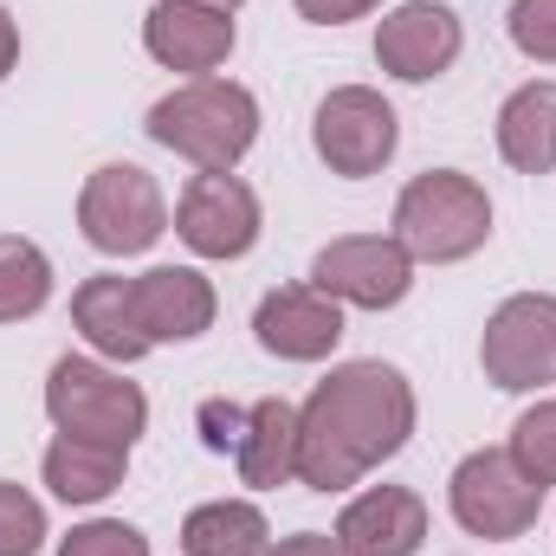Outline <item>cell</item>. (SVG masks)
<instances>
[{
  "instance_id": "6da1fadb",
  "label": "cell",
  "mask_w": 556,
  "mask_h": 556,
  "mask_svg": "<svg viewBox=\"0 0 556 556\" xmlns=\"http://www.w3.org/2000/svg\"><path fill=\"white\" fill-rule=\"evenodd\" d=\"M415 433V389L395 363H337L298 408V479L343 492L395 459Z\"/></svg>"
},
{
  "instance_id": "7a4b0ae2",
  "label": "cell",
  "mask_w": 556,
  "mask_h": 556,
  "mask_svg": "<svg viewBox=\"0 0 556 556\" xmlns=\"http://www.w3.org/2000/svg\"><path fill=\"white\" fill-rule=\"evenodd\" d=\"M142 130L194 168H240V155L260 142V98L233 78H188L149 104Z\"/></svg>"
},
{
  "instance_id": "3957f363",
  "label": "cell",
  "mask_w": 556,
  "mask_h": 556,
  "mask_svg": "<svg viewBox=\"0 0 556 556\" xmlns=\"http://www.w3.org/2000/svg\"><path fill=\"white\" fill-rule=\"evenodd\" d=\"M395 240L408 247L415 266H453L472 260L492 240V201L472 175L459 168H427L395 201Z\"/></svg>"
},
{
  "instance_id": "277c9868",
  "label": "cell",
  "mask_w": 556,
  "mask_h": 556,
  "mask_svg": "<svg viewBox=\"0 0 556 556\" xmlns=\"http://www.w3.org/2000/svg\"><path fill=\"white\" fill-rule=\"evenodd\" d=\"M46 415L59 433L78 440H111V446H137L149 427V402L137 382H124L117 369L91 363V356H59L46 376Z\"/></svg>"
},
{
  "instance_id": "5b68a950",
  "label": "cell",
  "mask_w": 556,
  "mask_h": 556,
  "mask_svg": "<svg viewBox=\"0 0 556 556\" xmlns=\"http://www.w3.org/2000/svg\"><path fill=\"white\" fill-rule=\"evenodd\" d=\"M446 505H453V518H459L466 538L511 544V538H525V531L538 525V511H544V485H531L505 446H479V453H466V459L453 466V479H446Z\"/></svg>"
},
{
  "instance_id": "8992f818",
  "label": "cell",
  "mask_w": 556,
  "mask_h": 556,
  "mask_svg": "<svg viewBox=\"0 0 556 556\" xmlns=\"http://www.w3.org/2000/svg\"><path fill=\"white\" fill-rule=\"evenodd\" d=\"M78 233L111 260L149 253L168 233V201H162L155 175L137 162H104L78 194Z\"/></svg>"
},
{
  "instance_id": "52a82bcc",
  "label": "cell",
  "mask_w": 556,
  "mask_h": 556,
  "mask_svg": "<svg viewBox=\"0 0 556 556\" xmlns=\"http://www.w3.org/2000/svg\"><path fill=\"white\" fill-rule=\"evenodd\" d=\"M479 369L505 395H538L556 382V298L551 291H518L485 317L479 337Z\"/></svg>"
},
{
  "instance_id": "ba28073f",
  "label": "cell",
  "mask_w": 556,
  "mask_h": 556,
  "mask_svg": "<svg viewBox=\"0 0 556 556\" xmlns=\"http://www.w3.org/2000/svg\"><path fill=\"white\" fill-rule=\"evenodd\" d=\"M311 142H317V155H324L330 175L363 181V175H382V168L395 162L402 124H395V111H389L382 91H369V85H337V91L317 104V117H311Z\"/></svg>"
},
{
  "instance_id": "9c48e42d",
  "label": "cell",
  "mask_w": 556,
  "mask_h": 556,
  "mask_svg": "<svg viewBox=\"0 0 556 556\" xmlns=\"http://www.w3.org/2000/svg\"><path fill=\"white\" fill-rule=\"evenodd\" d=\"M311 285L356 311H395L415 291V260L395 233H350L311 260Z\"/></svg>"
},
{
  "instance_id": "30bf717a",
  "label": "cell",
  "mask_w": 556,
  "mask_h": 556,
  "mask_svg": "<svg viewBox=\"0 0 556 556\" xmlns=\"http://www.w3.org/2000/svg\"><path fill=\"white\" fill-rule=\"evenodd\" d=\"M175 233L201 260H247L260 247V194L233 168H201L175 201Z\"/></svg>"
},
{
  "instance_id": "8fae6325",
  "label": "cell",
  "mask_w": 556,
  "mask_h": 556,
  "mask_svg": "<svg viewBox=\"0 0 556 556\" xmlns=\"http://www.w3.org/2000/svg\"><path fill=\"white\" fill-rule=\"evenodd\" d=\"M253 337L278 363H324L343 343V304L317 285H278L253 311Z\"/></svg>"
},
{
  "instance_id": "7c38bea8",
  "label": "cell",
  "mask_w": 556,
  "mask_h": 556,
  "mask_svg": "<svg viewBox=\"0 0 556 556\" xmlns=\"http://www.w3.org/2000/svg\"><path fill=\"white\" fill-rule=\"evenodd\" d=\"M459 46H466V33H459V13H453V7H440V0H408V7H395V13L382 20V33H376V65H382L389 78H402V85H427V78H440V72L459 59Z\"/></svg>"
},
{
  "instance_id": "4fadbf2b",
  "label": "cell",
  "mask_w": 556,
  "mask_h": 556,
  "mask_svg": "<svg viewBox=\"0 0 556 556\" xmlns=\"http://www.w3.org/2000/svg\"><path fill=\"white\" fill-rule=\"evenodd\" d=\"M142 46L155 65L188 72V78H214L233 59V13L214 7H188V0H155L142 20Z\"/></svg>"
},
{
  "instance_id": "5bb4252c",
  "label": "cell",
  "mask_w": 556,
  "mask_h": 556,
  "mask_svg": "<svg viewBox=\"0 0 556 556\" xmlns=\"http://www.w3.org/2000/svg\"><path fill=\"white\" fill-rule=\"evenodd\" d=\"M343 556H415L427 544V505L408 485H369L337 518Z\"/></svg>"
},
{
  "instance_id": "9a60e30c",
  "label": "cell",
  "mask_w": 556,
  "mask_h": 556,
  "mask_svg": "<svg viewBox=\"0 0 556 556\" xmlns=\"http://www.w3.org/2000/svg\"><path fill=\"white\" fill-rule=\"evenodd\" d=\"M214 285L194 273V266H149L137 278V317L149 343H194L214 330Z\"/></svg>"
},
{
  "instance_id": "2e32d148",
  "label": "cell",
  "mask_w": 556,
  "mask_h": 556,
  "mask_svg": "<svg viewBox=\"0 0 556 556\" xmlns=\"http://www.w3.org/2000/svg\"><path fill=\"white\" fill-rule=\"evenodd\" d=\"M72 324L85 330V343L111 363H142L155 343L142 337V317H137V278H117V273H98L72 291Z\"/></svg>"
},
{
  "instance_id": "e0dca14e",
  "label": "cell",
  "mask_w": 556,
  "mask_h": 556,
  "mask_svg": "<svg viewBox=\"0 0 556 556\" xmlns=\"http://www.w3.org/2000/svg\"><path fill=\"white\" fill-rule=\"evenodd\" d=\"M130 472V446H111V440H78V433H59L46 446V485L59 505H104Z\"/></svg>"
},
{
  "instance_id": "ac0fdd59",
  "label": "cell",
  "mask_w": 556,
  "mask_h": 556,
  "mask_svg": "<svg viewBox=\"0 0 556 556\" xmlns=\"http://www.w3.org/2000/svg\"><path fill=\"white\" fill-rule=\"evenodd\" d=\"M233 466H240V485L253 492H278L298 479V408L291 402H253L247 408V433L233 446Z\"/></svg>"
},
{
  "instance_id": "d6986e66",
  "label": "cell",
  "mask_w": 556,
  "mask_h": 556,
  "mask_svg": "<svg viewBox=\"0 0 556 556\" xmlns=\"http://www.w3.org/2000/svg\"><path fill=\"white\" fill-rule=\"evenodd\" d=\"M498 155L518 168V175H551L556 168V85L551 78H531L505 98L498 111Z\"/></svg>"
},
{
  "instance_id": "ffe728a7",
  "label": "cell",
  "mask_w": 556,
  "mask_h": 556,
  "mask_svg": "<svg viewBox=\"0 0 556 556\" xmlns=\"http://www.w3.org/2000/svg\"><path fill=\"white\" fill-rule=\"evenodd\" d=\"M181 551L188 556H266L273 525L253 498H207L181 518Z\"/></svg>"
},
{
  "instance_id": "44dd1931",
  "label": "cell",
  "mask_w": 556,
  "mask_h": 556,
  "mask_svg": "<svg viewBox=\"0 0 556 556\" xmlns=\"http://www.w3.org/2000/svg\"><path fill=\"white\" fill-rule=\"evenodd\" d=\"M52 298V260L20 240V233H0V324H20V317H39Z\"/></svg>"
},
{
  "instance_id": "7402d4cb",
  "label": "cell",
  "mask_w": 556,
  "mask_h": 556,
  "mask_svg": "<svg viewBox=\"0 0 556 556\" xmlns=\"http://www.w3.org/2000/svg\"><path fill=\"white\" fill-rule=\"evenodd\" d=\"M511 459H518V472L531 479V485H556V402H538V408H525L518 427H511V446H505Z\"/></svg>"
},
{
  "instance_id": "603a6c76",
  "label": "cell",
  "mask_w": 556,
  "mask_h": 556,
  "mask_svg": "<svg viewBox=\"0 0 556 556\" xmlns=\"http://www.w3.org/2000/svg\"><path fill=\"white\" fill-rule=\"evenodd\" d=\"M46 544V505L26 485L0 479V556H39Z\"/></svg>"
},
{
  "instance_id": "cb8c5ba5",
  "label": "cell",
  "mask_w": 556,
  "mask_h": 556,
  "mask_svg": "<svg viewBox=\"0 0 556 556\" xmlns=\"http://www.w3.org/2000/svg\"><path fill=\"white\" fill-rule=\"evenodd\" d=\"M505 33L531 65H556V0H511Z\"/></svg>"
},
{
  "instance_id": "d4e9b609",
  "label": "cell",
  "mask_w": 556,
  "mask_h": 556,
  "mask_svg": "<svg viewBox=\"0 0 556 556\" xmlns=\"http://www.w3.org/2000/svg\"><path fill=\"white\" fill-rule=\"evenodd\" d=\"M59 556H149V538L124 518H91L59 544Z\"/></svg>"
},
{
  "instance_id": "484cf974",
  "label": "cell",
  "mask_w": 556,
  "mask_h": 556,
  "mask_svg": "<svg viewBox=\"0 0 556 556\" xmlns=\"http://www.w3.org/2000/svg\"><path fill=\"white\" fill-rule=\"evenodd\" d=\"M240 433H247V408H233V402H201V440H207L214 453H233Z\"/></svg>"
},
{
  "instance_id": "4316f807",
  "label": "cell",
  "mask_w": 556,
  "mask_h": 556,
  "mask_svg": "<svg viewBox=\"0 0 556 556\" xmlns=\"http://www.w3.org/2000/svg\"><path fill=\"white\" fill-rule=\"evenodd\" d=\"M369 7H382V0H298V13H304L311 26H350V20H363Z\"/></svg>"
},
{
  "instance_id": "83f0119b",
  "label": "cell",
  "mask_w": 556,
  "mask_h": 556,
  "mask_svg": "<svg viewBox=\"0 0 556 556\" xmlns=\"http://www.w3.org/2000/svg\"><path fill=\"white\" fill-rule=\"evenodd\" d=\"M266 556H343V544H337L330 531H298V538H285V544L266 551Z\"/></svg>"
},
{
  "instance_id": "f1b7e54d",
  "label": "cell",
  "mask_w": 556,
  "mask_h": 556,
  "mask_svg": "<svg viewBox=\"0 0 556 556\" xmlns=\"http://www.w3.org/2000/svg\"><path fill=\"white\" fill-rule=\"evenodd\" d=\"M20 65V26H13V13L0 7V78Z\"/></svg>"
},
{
  "instance_id": "f546056e",
  "label": "cell",
  "mask_w": 556,
  "mask_h": 556,
  "mask_svg": "<svg viewBox=\"0 0 556 556\" xmlns=\"http://www.w3.org/2000/svg\"><path fill=\"white\" fill-rule=\"evenodd\" d=\"M188 7H214V13H240V0H188Z\"/></svg>"
}]
</instances>
